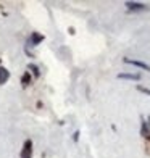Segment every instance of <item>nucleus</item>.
<instances>
[{
	"instance_id": "nucleus-5",
	"label": "nucleus",
	"mask_w": 150,
	"mask_h": 158,
	"mask_svg": "<svg viewBox=\"0 0 150 158\" xmlns=\"http://www.w3.org/2000/svg\"><path fill=\"white\" fill-rule=\"evenodd\" d=\"M10 79V71L6 69L5 66H2L0 64V85H3V84H6V81Z\"/></svg>"
},
{
	"instance_id": "nucleus-11",
	"label": "nucleus",
	"mask_w": 150,
	"mask_h": 158,
	"mask_svg": "<svg viewBox=\"0 0 150 158\" xmlns=\"http://www.w3.org/2000/svg\"><path fill=\"white\" fill-rule=\"evenodd\" d=\"M73 140H74V142H77V140H79V131H76V132L73 134Z\"/></svg>"
},
{
	"instance_id": "nucleus-9",
	"label": "nucleus",
	"mask_w": 150,
	"mask_h": 158,
	"mask_svg": "<svg viewBox=\"0 0 150 158\" xmlns=\"http://www.w3.org/2000/svg\"><path fill=\"white\" fill-rule=\"evenodd\" d=\"M29 84H31V73L29 71H24V74L21 76V85L26 87V85H29Z\"/></svg>"
},
{
	"instance_id": "nucleus-4",
	"label": "nucleus",
	"mask_w": 150,
	"mask_h": 158,
	"mask_svg": "<svg viewBox=\"0 0 150 158\" xmlns=\"http://www.w3.org/2000/svg\"><path fill=\"white\" fill-rule=\"evenodd\" d=\"M127 10L131 11H142V10H147V5L144 3H139V2H126Z\"/></svg>"
},
{
	"instance_id": "nucleus-3",
	"label": "nucleus",
	"mask_w": 150,
	"mask_h": 158,
	"mask_svg": "<svg viewBox=\"0 0 150 158\" xmlns=\"http://www.w3.org/2000/svg\"><path fill=\"white\" fill-rule=\"evenodd\" d=\"M124 63H127V64H134V66H137V68H140V69H145V71H148V73H150V64H147V63H144V61L131 60V58H124Z\"/></svg>"
},
{
	"instance_id": "nucleus-6",
	"label": "nucleus",
	"mask_w": 150,
	"mask_h": 158,
	"mask_svg": "<svg viewBox=\"0 0 150 158\" xmlns=\"http://www.w3.org/2000/svg\"><path fill=\"white\" fill-rule=\"evenodd\" d=\"M140 134L144 135V137H148L150 135V118L145 121L142 118V127H140Z\"/></svg>"
},
{
	"instance_id": "nucleus-8",
	"label": "nucleus",
	"mask_w": 150,
	"mask_h": 158,
	"mask_svg": "<svg viewBox=\"0 0 150 158\" xmlns=\"http://www.w3.org/2000/svg\"><path fill=\"white\" fill-rule=\"evenodd\" d=\"M27 71H31L34 77H39V76H40V68L37 66V64H34V63L27 64Z\"/></svg>"
},
{
	"instance_id": "nucleus-2",
	"label": "nucleus",
	"mask_w": 150,
	"mask_h": 158,
	"mask_svg": "<svg viewBox=\"0 0 150 158\" xmlns=\"http://www.w3.org/2000/svg\"><path fill=\"white\" fill-rule=\"evenodd\" d=\"M19 156H21V158H32V140H31V139H26V140H24Z\"/></svg>"
},
{
	"instance_id": "nucleus-1",
	"label": "nucleus",
	"mask_w": 150,
	"mask_h": 158,
	"mask_svg": "<svg viewBox=\"0 0 150 158\" xmlns=\"http://www.w3.org/2000/svg\"><path fill=\"white\" fill-rule=\"evenodd\" d=\"M42 40H44V35L39 34V32H32L29 37H27V40H26V47L27 48L29 47H37Z\"/></svg>"
},
{
	"instance_id": "nucleus-7",
	"label": "nucleus",
	"mask_w": 150,
	"mask_h": 158,
	"mask_svg": "<svg viewBox=\"0 0 150 158\" xmlns=\"http://www.w3.org/2000/svg\"><path fill=\"white\" fill-rule=\"evenodd\" d=\"M118 79H129V81H139V79H140V74H137V73H119V74H118Z\"/></svg>"
},
{
	"instance_id": "nucleus-10",
	"label": "nucleus",
	"mask_w": 150,
	"mask_h": 158,
	"mask_svg": "<svg viewBox=\"0 0 150 158\" xmlns=\"http://www.w3.org/2000/svg\"><path fill=\"white\" fill-rule=\"evenodd\" d=\"M137 90H139V92H142V94H145V95H148V97H150V89L144 87V85H137Z\"/></svg>"
}]
</instances>
